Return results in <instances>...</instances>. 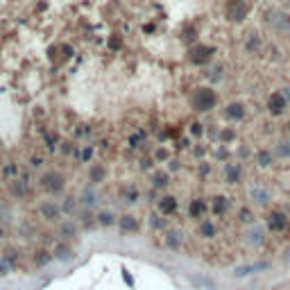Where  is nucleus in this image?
I'll use <instances>...</instances> for the list:
<instances>
[{
	"label": "nucleus",
	"mask_w": 290,
	"mask_h": 290,
	"mask_svg": "<svg viewBox=\"0 0 290 290\" xmlns=\"http://www.w3.org/2000/svg\"><path fill=\"white\" fill-rule=\"evenodd\" d=\"M218 107V91L213 86H197L191 93V109L197 114H206V111Z\"/></svg>",
	"instance_id": "f257e3e1"
},
{
	"label": "nucleus",
	"mask_w": 290,
	"mask_h": 290,
	"mask_svg": "<svg viewBox=\"0 0 290 290\" xmlns=\"http://www.w3.org/2000/svg\"><path fill=\"white\" fill-rule=\"evenodd\" d=\"M39 186H41V191L50 193V195H59L66 188V177L59 170H46L39 177Z\"/></svg>",
	"instance_id": "f03ea898"
},
{
	"label": "nucleus",
	"mask_w": 290,
	"mask_h": 290,
	"mask_svg": "<svg viewBox=\"0 0 290 290\" xmlns=\"http://www.w3.org/2000/svg\"><path fill=\"white\" fill-rule=\"evenodd\" d=\"M213 55H215V48L206 46V43H193V46L188 48V61H191L193 66H209Z\"/></svg>",
	"instance_id": "7ed1b4c3"
},
{
	"label": "nucleus",
	"mask_w": 290,
	"mask_h": 290,
	"mask_svg": "<svg viewBox=\"0 0 290 290\" xmlns=\"http://www.w3.org/2000/svg\"><path fill=\"white\" fill-rule=\"evenodd\" d=\"M265 240H268V227L265 225H252L247 227V229L243 231V243L247 245L249 249H261L265 245Z\"/></svg>",
	"instance_id": "20e7f679"
},
{
	"label": "nucleus",
	"mask_w": 290,
	"mask_h": 290,
	"mask_svg": "<svg viewBox=\"0 0 290 290\" xmlns=\"http://www.w3.org/2000/svg\"><path fill=\"white\" fill-rule=\"evenodd\" d=\"M249 16V3L247 0H229L225 5V18L229 23H243Z\"/></svg>",
	"instance_id": "39448f33"
},
{
	"label": "nucleus",
	"mask_w": 290,
	"mask_h": 290,
	"mask_svg": "<svg viewBox=\"0 0 290 290\" xmlns=\"http://www.w3.org/2000/svg\"><path fill=\"white\" fill-rule=\"evenodd\" d=\"M265 227H268V231H272V234H286L290 227V218L283 213V211H270V213L265 215Z\"/></svg>",
	"instance_id": "423d86ee"
},
{
	"label": "nucleus",
	"mask_w": 290,
	"mask_h": 290,
	"mask_svg": "<svg viewBox=\"0 0 290 290\" xmlns=\"http://www.w3.org/2000/svg\"><path fill=\"white\" fill-rule=\"evenodd\" d=\"M77 202H80L82 209H93V206H98V202H100L98 188H95L93 184H86L80 191V195H77Z\"/></svg>",
	"instance_id": "0eeeda50"
},
{
	"label": "nucleus",
	"mask_w": 290,
	"mask_h": 290,
	"mask_svg": "<svg viewBox=\"0 0 290 290\" xmlns=\"http://www.w3.org/2000/svg\"><path fill=\"white\" fill-rule=\"evenodd\" d=\"M265 109L270 111V116H281V114H286L288 102H286V98H283L281 91H272V93L268 95V100H265Z\"/></svg>",
	"instance_id": "6e6552de"
},
{
	"label": "nucleus",
	"mask_w": 290,
	"mask_h": 290,
	"mask_svg": "<svg viewBox=\"0 0 290 290\" xmlns=\"http://www.w3.org/2000/svg\"><path fill=\"white\" fill-rule=\"evenodd\" d=\"M270 270V261H256V263H247V265H238L234 268V277L236 279H245V277H254L259 272Z\"/></svg>",
	"instance_id": "1a4fd4ad"
},
{
	"label": "nucleus",
	"mask_w": 290,
	"mask_h": 290,
	"mask_svg": "<svg viewBox=\"0 0 290 290\" xmlns=\"http://www.w3.org/2000/svg\"><path fill=\"white\" fill-rule=\"evenodd\" d=\"M7 193L14 197V200H25L27 193H30V179H25V177H14V179L7 182Z\"/></svg>",
	"instance_id": "9d476101"
},
{
	"label": "nucleus",
	"mask_w": 290,
	"mask_h": 290,
	"mask_svg": "<svg viewBox=\"0 0 290 290\" xmlns=\"http://www.w3.org/2000/svg\"><path fill=\"white\" fill-rule=\"evenodd\" d=\"M247 195L256 206H270V202H272V193H270L263 184H252L249 191H247Z\"/></svg>",
	"instance_id": "9b49d317"
},
{
	"label": "nucleus",
	"mask_w": 290,
	"mask_h": 290,
	"mask_svg": "<svg viewBox=\"0 0 290 290\" xmlns=\"http://www.w3.org/2000/svg\"><path fill=\"white\" fill-rule=\"evenodd\" d=\"M39 215H41L46 222H59V218H61V206L57 204V202L43 200L41 204H39Z\"/></svg>",
	"instance_id": "f8f14e48"
},
{
	"label": "nucleus",
	"mask_w": 290,
	"mask_h": 290,
	"mask_svg": "<svg viewBox=\"0 0 290 290\" xmlns=\"http://www.w3.org/2000/svg\"><path fill=\"white\" fill-rule=\"evenodd\" d=\"M118 229H120V234H125V236L138 234V231H141V220L134 213H123L118 218Z\"/></svg>",
	"instance_id": "ddd939ff"
},
{
	"label": "nucleus",
	"mask_w": 290,
	"mask_h": 290,
	"mask_svg": "<svg viewBox=\"0 0 290 290\" xmlns=\"http://www.w3.org/2000/svg\"><path fill=\"white\" fill-rule=\"evenodd\" d=\"M222 116H225L227 120H231V123H240V120H245V116H247V107H245L243 102H229L222 109Z\"/></svg>",
	"instance_id": "4468645a"
},
{
	"label": "nucleus",
	"mask_w": 290,
	"mask_h": 290,
	"mask_svg": "<svg viewBox=\"0 0 290 290\" xmlns=\"http://www.w3.org/2000/svg\"><path fill=\"white\" fill-rule=\"evenodd\" d=\"M225 182L236 186V184L243 182V166L238 161H229L225 163Z\"/></svg>",
	"instance_id": "2eb2a0df"
},
{
	"label": "nucleus",
	"mask_w": 290,
	"mask_h": 290,
	"mask_svg": "<svg viewBox=\"0 0 290 290\" xmlns=\"http://www.w3.org/2000/svg\"><path fill=\"white\" fill-rule=\"evenodd\" d=\"M206 213H209V204L204 202V197L191 200V204H188V218H193V220H204Z\"/></svg>",
	"instance_id": "dca6fc26"
},
{
	"label": "nucleus",
	"mask_w": 290,
	"mask_h": 290,
	"mask_svg": "<svg viewBox=\"0 0 290 290\" xmlns=\"http://www.w3.org/2000/svg\"><path fill=\"white\" fill-rule=\"evenodd\" d=\"M157 206H159V213L161 215H172V213H177L179 202H177L175 195H163V197H159Z\"/></svg>",
	"instance_id": "f3484780"
},
{
	"label": "nucleus",
	"mask_w": 290,
	"mask_h": 290,
	"mask_svg": "<svg viewBox=\"0 0 290 290\" xmlns=\"http://www.w3.org/2000/svg\"><path fill=\"white\" fill-rule=\"evenodd\" d=\"M163 243H166L168 249L177 252V249H182V245H184V234L179 229H168L166 236H163Z\"/></svg>",
	"instance_id": "a211bd4d"
},
{
	"label": "nucleus",
	"mask_w": 290,
	"mask_h": 290,
	"mask_svg": "<svg viewBox=\"0 0 290 290\" xmlns=\"http://www.w3.org/2000/svg\"><path fill=\"white\" fill-rule=\"evenodd\" d=\"M209 211L213 215H218V218L227 215V211H229V197H227V195H215L213 200H211Z\"/></svg>",
	"instance_id": "6ab92c4d"
},
{
	"label": "nucleus",
	"mask_w": 290,
	"mask_h": 290,
	"mask_svg": "<svg viewBox=\"0 0 290 290\" xmlns=\"http://www.w3.org/2000/svg\"><path fill=\"white\" fill-rule=\"evenodd\" d=\"M150 184H152L154 191H163V188H168V184H170V172L168 170H154L152 175H150Z\"/></svg>",
	"instance_id": "aec40b11"
},
{
	"label": "nucleus",
	"mask_w": 290,
	"mask_h": 290,
	"mask_svg": "<svg viewBox=\"0 0 290 290\" xmlns=\"http://www.w3.org/2000/svg\"><path fill=\"white\" fill-rule=\"evenodd\" d=\"M52 254H55L57 261H64V263L75 261V249H72L70 245H66V243H57L55 249H52Z\"/></svg>",
	"instance_id": "412c9836"
},
{
	"label": "nucleus",
	"mask_w": 290,
	"mask_h": 290,
	"mask_svg": "<svg viewBox=\"0 0 290 290\" xmlns=\"http://www.w3.org/2000/svg\"><path fill=\"white\" fill-rule=\"evenodd\" d=\"M55 259V254L50 252V249H46V247H39L34 254H32V265L34 268H46L50 261Z\"/></svg>",
	"instance_id": "4be33fe9"
},
{
	"label": "nucleus",
	"mask_w": 290,
	"mask_h": 290,
	"mask_svg": "<svg viewBox=\"0 0 290 290\" xmlns=\"http://www.w3.org/2000/svg\"><path fill=\"white\" fill-rule=\"evenodd\" d=\"M59 236L64 240H70L77 236V222L70 220V218H64V220L59 222Z\"/></svg>",
	"instance_id": "5701e85b"
},
{
	"label": "nucleus",
	"mask_w": 290,
	"mask_h": 290,
	"mask_svg": "<svg viewBox=\"0 0 290 290\" xmlns=\"http://www.w3.org/2000/svg\"><path fill=\"white\" fill-rule=\"evenodd\" d=\"M104 179H107V168H104L102 163H93V166L89 168V184L98 186V184H102Z\"/></svg>",
	"instance_id": "b1692460"
},
{
	"label": "nucleus",
	"mask_w": 290,
	"mask_h": 290,
	"mask_svg": "<svg viewBox=\"0 0 290 290\" xmlns=\"http://www.w3.org/2000/svg\"><path fill=\"white\" fill-rule=\"evenodd\" d=\"M274 161V152H270V150H256L254 152V163L256 168H270Z\"/></svg>",
	"instance_id": "393cba45"
},
{
	"label": "nucleus",
	"mask_w": 290,
	"mask_h": 290,
	"mask_svg": "<svg viewBox=\"0 0 290 290\" xmlns=\"http://www.w3.org/2000/svg\"><path fill=\"white\" fill-rule=\"evenodd\" d=\"M197 234L202 236V238H213L218 234L215 229V222H211L209 218H204V220H200V227H197Z\"/></svg>",
	"instance_id": "a878e982"
},
{
	"label": "nucleus",
	"mask_w": 290,
	"mask_h": 290,
	"mask_svg": "<svg viewBox=\"0 0 290 290\" xmlns=\"http://www.w3.org/2000/svg\"><path fill=\"white\" fill-rule=\"evenodd\" d=\"M272 25L277 27L279 32H288L290 34V14H274V18H272Z\"/></svg>",
	"instance_id": "bb28decb"
},
{
	"label": "nucleus",
	"mask_w": 290,
	"mask_h": 290,
	"mask_svg": "<svg viewBox=\"0 0 290 290\" xmlns=\"http://www.w3.org/2000/svg\"><path fill=\"white\" fill-rule=\"evenodd\" d=\"M61 213L64 215H72L77 211V206H80V202H77V197L72 195H64V200H61Z\"/></svg>",
	"instance_id": "cd10ccee"
},
{
	"label": "nucleus",
	"mask_w": 290,
	"mask_h": 290,
	"mask_svg": "<svg viewBox=\"0 0 290 290\" xmlns=\"http://www.w3.org/2000/svg\"><path fill=\"white\" fill-rule=\"evenodd\" d=\"M274 157L281 159V161L290 159V141H288V138H279V141H277V148H274Z\"/></svg>",
	"instance_id": "c85d7f7f"
},
{
	"label": "nucleus",
	"mask_w": 290,
	"mask_h": 290,
	"mask_svg": "<svg viewBox=\"0 0 290 290\" xmlns=\"http://www.w3.org/2000/svg\"><path fill=\"white\" fill-rule=\"evenodd\" d=\"M188 281H191L193 286H197L200 290H215V283L211 281V279H206V277H200V274H195V277H188Z\"/></svg>",
	"instance_id": "c756f323"
},
{
	"label": "nucleus",
	"mask_w": 290,
	"mask_h": 290,
	"mask_svg": "<svg viewBox=\"0 0 290 290\" xmlns=\"http://www.w3.org/2000/svg\"><path fill=\"white\" fill-rule=\"evenodd\" d=\"M238 222H240V225H247V227L256 225V215H254V211H252V209H247V206H243V209L238 211Z\"/></svg>",
	"instance_id": "7c9ffc66"
},
{
	"label": "nucleus",
	"mask_w": 290,
	"mask_h": 290,
	"mask_svg": "<svg viewBox=\"0 0 290 290\" xmlns=\"http://www.w3.org/2000/svg\"><path fill=\"white\" fill-rule=\"evenodd\" d=\"M95 222H98V227H111L118 220H116V215L111 211H100V213H95Z\"/></svg>",
	"instance_id": "2f4dec72"
},
{
	"label": "nucleus",
	"mask_w": 290,
	"mask_h": 290,
	"mask_svg": "<svg viewBox=\"0 0 290 290\" xmlns=\"http://www.w3.org/2000/svg\"><path fill=\"white\" fill-rule=\"evenodd\" d=\"M222 72H225V66H222V64H215V66H211V68H209L206 77H209L211 84H218V82H222Z\"/></svg>",
	"instance_id": "473e14b6"
},
{
	"label": "nucleus",
	"mask_w": 290,
	"mask_h": 290,
	"mask_svg": "<svg viewBox=\"0 0 290 290\" xmlns=\"http://www.w3.org/2000/svg\"><path fill=\"white\" fill-rule=\"evenodd\" d=\"M218 141L220 143H234L236 141V129L234 127H222L218 134Z\"/></svg>",
	"instance_id": "72a5a7b5"
},
{
	"label": "nucleus",
	"mask_w": 290,
	"mask_h": 290,
	"mask_svg": "<svg viewBox=\"0 0 290 290\" xmlns=\"http://www.w3.org/2000/svg\"><path fill=\"white\" fill-rule=\"evenodd\" d=\"M123 197H125V202H127V204H136V202L141 200V191H138L136 186H129L127 191L123 193Z\"/></svg>",
	"instance_id": "f704fd0d"
},
{
	"label": "nucleus",
	"mask_w": 290,
	"mask_h": 290,
	"mask_svg": "<svg viewBox=\"0 0 290 290\" xmlns=\"http://www.w3.org/2000/svg\"><path fill=\"white\" fill-rule=\"evenodd\" d=\"M148 222H150V227H152L154 231H161V229H166V220L161 218V213H152L148 218Z\"/></svg>",
	"instance_id": "c9c22d12"
},
{
	"label": "nucleus",
	"mask_w": 290,
	"mask_h": 290,
	"mask_svg": "<svg viewBox=\"0 0 290 290\" xmlns=\"http://www.w3.org/2000/svg\"><path fill=\"white\" fill-rule=\"evenodd\" d=\"M259 46H261L259 34H249V37H247V41H245V50H247L249 55H254V52L259 50Z\"/></svg>",
	"instance_id": "e433bc0d"
},
{
	"label": "nucleus",
	"mask_w": 290,
	"mask_h": 290,
	"mask_svg": "<svg viewBox=\"0 0 290 290\" xmlns=\"http://www.w3.org/2000/svg\"><path fill=\"white\" fill-rule=\"evenodd\" d=\"M152 157H154V161L168 163V161H170V159H172V154L168 152V148H157V150H154V154H152Z\"/></svg>",
	"instance_id": "4c0bfd02"
},
{
	"label": "nucleus",
	"mask_w": 290,
	"mask_h": 290,
	"mask_svg": "<svg viewBox=\"0 0 290 290\" xmlns=\"http://www.w3.org/2000/svg\"><path fill=\"white\" fill-rule=\"evenodd\" d=\"M0 259H5V261H9L12 265H16V261H18V249H16V247H7Z\"/></svg>",
	"instance_id": "58836bf2"
},
{
	"label": "nucleus",
	"mask_w": 290,
	"mask_h": 290,
	"mask_svg": "<svg viewBox=\"0 0 290 290\" xmlns=\"http://www.w3.org/2000/svg\"><path fill=\"white\" fill-rule=\"evenodd\" d=\"M120 46H123V37L120 34H114V37H109V50H120Z\"/></svg>",
	"instance_id": "ea45409f"
},
{
	"label": "nucleus",
	"mask_w": 290,
	"mask_h": 290,
	"mask_svg": "<svg viewBox=\"0 0 290 290\" xmlns=\"http://www.w3.org/2000/svg\"><path fill=\"white\" fill-rule=\"evenodd\" d=\"M12 222H14V215H12V211H0V225H5V227H7V225H12Z\"/></svg>",
	"instance_id": "a19ab883"
},
{
	"label": "nucleus",
	"mask_w": 290,
	"mask_h": 290,
	"mask_svg": "<svg viewBox=\"0 0 290 290\" xmlns=\"http://www.w3.org/2000/svg\"><path fill=\"white\" fill-rule=\"evenodd\" d=\"M188 132H191V136H202V134H204V129H202V123H191Z\"/></svg>",
	"instance_id": "79ce46f5"
},
{
	"label": "nucleus",
	"mask_w": 290,
	"mask_h": 290,
	"mask_svg": "<svg viewBox=\"0 0 290 290\" xmlns=\"http://www.w3.org/2000/svg\"><path fill=\"white\" fill-rule=\"evenodd\" d=\"M16 172H18L16 163H7V166H5V170H3V177H14Z\"/></svg>",
	"instance_id": "37998d69"
},
{
	"label": "nucleus",
	"mask_w": 290,
	"mask_h": 290,
	"mask_svg": "<svg viewBox=\"0 0 290 290\" xmlns=\"http://www.w3.org/2000/svg\"><path fill=\"white\" fill-rule=\"evenodd\" d=\"M91 157H93V148H84L80 152V161H84V163H89Z\"/></svg>",
	"instance_id": "c03bdc74"
},
{
	"label": "nucleus",
	"mask_w": 290,
	"mask_h": 290,
	"mask_svg": "<svg viewBox=\"0 0 290 290\" xmlns=\"http://www.w3.org/2000/svg\"><path fill=\"white\" fill-rule=\"evenodd\" d=\"M14 270V265L9 263V261H5V259H0V274H9Z\"/></svg>",
	"instance_id": "a18cd8bd"
},
{
	"label": "nucleus",
	"mask_w": 290,
	"mask_h": 290,
	"mask_svg": "<svg viewBox=\"0 0 290 290\" xmlns=\"http://www.w3.org/2000/svg\"><path fill=\"white\" fill-rule=\"evenodd\" d=\"M59 150H61V154H70L72 152V141H61Z\"/></svg>",
	"instance_id": "49530a36"
},
{
	"label": "nucleus",
	"mask_w": 290,
	"mask_h": 290,
	"mask_svg": "<svg viewBox=\"0 0 290 290\" xmlns=\"http://www.w3.org/2000/svg\"><path fill=\"white\" fill-rule=\"evenodd\" d=\"M72 57V48L66 43V46H61V59H70Z\"/></svg>",
	"instance_id": "de8ad7c7"
},
{
	"label": "nucleus",
	"mask_w": 290,
	"mask_h": 290,
	"mask_svg": "<svg viewBox=\"0 0 290 290\" xmlns=\"http://www.w3.org/2000/svg\"><path fill=\"white\" fill-rule=\"evenodd\" d=\"M143 138H145V132H141L138 136H132V138H129V145H132V148H138V143H141Z\"/></svg>",
	"instance_id": "09e8293b"
},
{
	"label": "nucleus",
	"mask_w": 290,
	"mask_h": 290,
	"mask_svg": "<svg viewBox=\"0 0 290 290\" xmlns=\"http://www.w3.org/2000/svg\"><path fill=\"white\" fill-rule=\"evenodd\" d=\"M177 170H179V161L170 159V161H168V172H177Z\"/></svg>",
	"instance_id": "8fccbe9b"
},
{
	"label": "nucleus",
	"mask_w": 290,
	"mask_h": 290,
	"mask_svg": "<svg viewBox=\"0 0 290 290\" xmlns=\"http://www.w3.org/2000/svg\"><path fill=\"white\" fill-rule=\"evenodd\" d=\"M46 143H48V145H46V148H50V150H52V148H55V143H57L55 134H50V132H48V134H46Z\"/></svg>",
	"instance_id": "3c124183"
},
{
	"label": "nucleus",
	"mask_w": 290,
	"mask_h": 290,
	"mask_svg": "<svg viewBox=\"0 0 290 290\" xmlns=\"http://www.w3.org/2000/svg\"><path fill=\"white\" fill-rule=\"evenodd\" d=\"M30 166L32 168H41L43 166V157H32L30 159Z\"/></svg>",
	"instance_id": "603ef678"
},
{
	"label": "nucleus",
	"mask_w": 290,
	"mask_h": 290,
	"mask_svg": "<svg viewBox=\"0 0 290 290\" xmlns=\"http://www.w3.org/2000/svg\"><path fill=\"white\" fill-rule=\"evenodd\" d=\"M209 172H211V166L204 161V163H202V166H200V175H202V177H206V175H209Z\"/></svg>",
	"instance_id": "864d4df0"
},
{
	"label": "nucleus",
	"mask_w": 290,
	"mask_h": 290,
	"mask_svg": "<svg viewBox=\"0 0 290 290\" xmlns=\"http://www.w3.org/2000/svg\"><path fill=\"white\" fill-rule=\"evenodd\" d=\"M281 93H283V98H286V102H288V107H290V86L281 89Z\"/></svg>",
	"instance_id": "5fc2aeb1"
},
{
	"label": "nucleus",
	"mask_w": 290,
	"mask_h": 290,
	"mask_svg": "<svg viewBox=\"0 0 290 290\" xmlns=\"http://www.w3.org/2000/svg\"><path fill=\"white\" fill-rule=\"evenodd\" d=\"M5 236H7V229H5V225H0V240H3Z\"/></svg>",
	"instance_id": "6e6d98bb"
},
{
	"label": "nucleus",
	"mask_w": 290,
	"mask_h": 290,
	"mask_svg": "<svg viewBox=\"0 0 290 290\" xmlns=\"http://www.w3.org/2000/svg\"><path fill=\"white\" fill-rule=\"evenodd\" d=\"M288 132H290V120H288Z\"/></svg>",
	"instance_id": "4d7b16f0"
}]
</instances>
